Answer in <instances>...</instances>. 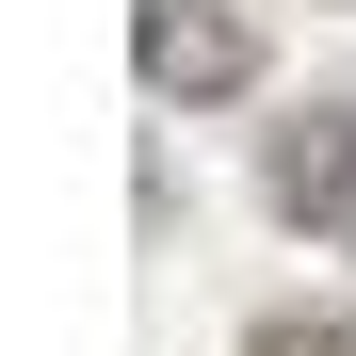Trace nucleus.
<instances>
[{"label":"nucleus","instance_id":"7ed1b4c3","mask_svg":"<svg viewBox=\"0 0 356 356\" xmlns=\"http://www.w3.org/2000/svg\"><path fill=\"white\" fill-rule=\"evenodd\" d=\"M243 356H356V308H275Z\"/></svg>","mask_w":356,"mask_h":356},{"label":"nucleus","instance_id":"f257e3e1","mask_svg":"<svg viewBox=\"0 0 356 356\" xmlns=\"http://www.w3.org/2000/svg\"><path fill=\"white\" fill-rule=\"evenodd\" d=\"M130 65H146V97H243L259 81V33L227 17V0H146L130 17Z\"/></svg>","mask_w":356,"mask_h":356},{"label":"nucleus","instance_id":"f03ea898","mask_svg":"<svg viewBox=\"0 0 356 356\" xmlns=\"http://www.w3.org/2000/svg\"><path fill=\"white\" fill-rule=\"evenodd\" d=\"M259 195L308 227V243H356V113H291L259 146Z\"/></svg>","mask_w":356,"mask_h":356}]
</instances>
